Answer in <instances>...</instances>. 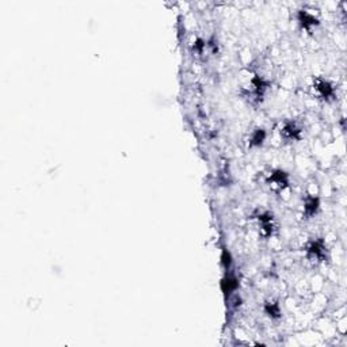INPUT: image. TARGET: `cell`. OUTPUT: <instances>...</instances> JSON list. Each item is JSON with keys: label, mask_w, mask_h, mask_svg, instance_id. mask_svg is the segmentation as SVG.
I'll list each match as a JSON object with an SVG mask.
<instances>
[{"label": "cell", "mask_w": 347, "mask_h": 347, "mask_svg": "<svg viewBox=\"0 0 347 347\" xmlns=\"http://www.w3.org/2000/svg\"><path fill=\"white\" fill-rule=\"evenodd\" d=\"M320 90H321V92H323V95L324 96H327L328 94H331V87L327 83H321V86H320Z\"/></svg>", "instance_id": "cell-1"}]
</instances>
